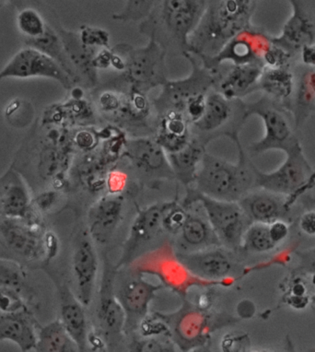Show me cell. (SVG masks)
<instances>
[{"label":"cell","mask_w":315,"mask_h":352,"mask_svg":"<svg viewBox=\"0 0 315 352\" xmlns=\"http://www.w3.org/2000/svg\"><path fill=\"white\" fill-rule=\"evenodd\" d=\"M254 0H208L197 28L189 37L190 54L200 63L210 60L243 30L251 25Z\"/></svg>","instance_id":"1"},{"label":"cell","mask_w":315,"mask_h":352,"mask_svg":"<svg viewBox=\"0 0 315 352\" xmlns=\"http://www.w3.org/2000/svg\"><path fill=\"white\" fill-rule=\"evenodd\" d=\"M208 0H158L140 32L154 41L165 54H190L189 37L205 12Z\"/></svg>","instance_id":"2"},{"label":"cell","mask_w":315,"mask_h":352,"mask_svg":"<svg viewBox=\"0 0 315 352\" xmlns=\"http://www.w3.org/2000/svg\"><path fill=\"white\" fill-rule=\"evenodd\" d=\"M239 160L232 164L206 153L191 188L200 194L222 201L239 202L255 189V165L236 140Z\"/></svg>","instance_id":"3"},{"label":"cell","mask_w":315,"mask_h":352,"mask_svg":"<svg viewBox=\"0 0 315 352\" xmlns=\"http://www.w3.org/2000/svg\"><path fill=\"white\" fill-rule=\"evenodd\" d=\"M158 314L166 324L170 337L180 352H189L208 344L217 329L240 321L233 316H217L186 299L175 312Z\"/></svg>","instance_id":"4"},{"label":"cell","mask_w":315,"mask_h":352,"mask_svg":"<svg viewBox=\"0 0 315 352\" xmlns=\"http://www.w3.org/2000/svg\"><path fill=\"white\" fill-rule=\"evenodd\" d=\"M129 272L141 276H153L160 280L162 287L170 289L183 300L186 299L190 289L195 287H225L222 283L200 280L193 275L179 261L175 248L169 243L143 254L130 265Z\"/></svg>","instance_id":"5"},{"label":"cell","mask_w":315,"mask_h":352,"mask_svg":"<svg viewBox=\"0 0 315 352\" xmlns=\"http://www.w3.org/2000/svg\"><path fill=\"white\" fill-rule=\"evenodd\" d=\"M246 120V102L241 99L225 98L211 88L206 94L203 116L190 124V133L193 139L206 146L221 137H228L235 142Z\"/></svg>","instance_id":"6"},{"label":"cell","mask_w":315,"mask_h":352,"mask_svg":"<svg viewBox=\"0 0 315 352\" xmlns=\"http://www.w3.org/2000/svg\"><path fill=\"white\" fill-rule=\"evenodd\" d=\"M126 62V69L118 80L130 90L144 94L151 89L164 86L167 82L165 70L166 54L162 48L149 40L146 47L133 48L127 43H119L113 48Z\"/></svg>","instance_id":"7"},{"label":"cell","mask_w":315,"mask_h":352,"mask_svg":"<svg viewBox=\"0 0 315 352\" xmlns=\"http://www.w3.org/2000/svg\"><path fill=\"white\" fill-rule=\"evenodd\" d=\"M193 203H198L202 208L222 248L229 250L241 248L243 235L252 223L238 202L211 199L195 188H186V195L181 205L188 208Z\"/></svg>","instance_id":"8"},{"label":"cell","mask_w":315,"mask_h":352,"mask_svg":"<svg viewBox=\"0 0 315 352\" xmlns=\"http://www.w3.org/2000/svg\"><path fill=\"white\" fill-rule=\"evenodd\" d=\"M286 153V161L272 173H263L254 167L255 188L287 196L285 204L290 210L301 195L314 188L311 177L314 170L304 156L300 142Z\"/></svg>","instance_id":"9"},{"label":"cell","mask_w":315,"mask_h":352,"mask_svg":"<svg viewBox=\"0 0 315 352\" xmlns=\"http://www.w3.org/2000/svg\"><path fill=\"white\" fill-rule=\"evenodd\" d=\"M45 236L40 215L28 219L0 217V246L7 253L2 258L13 260L21 265L46 263Z\"/></svg>","instance_id":"10"},{"label":"cell","mask_w":315,"mask_h":352,"mask_svg":"<svg viewBox=\"0 0 315 352\" xmlns=\"http://www.w3.org/2000/svg\"><path fill=\"white\" fill-rule=\"evenodd\" d=\"M289 108L284 107L268 96L258 101L246 104L247 118L258 116L265 124V137L260 142L252 143L249 150L258 155L265 151L279 150L286 153L298 142L290 121Z\"/></svg>","instance_id":"11"},{"label":"cell","mask_w":315,"mask_h":352,"mask_svg":"<svg viewBox=\"0 0 315 352\" xmlns=\"http://www.w3.org/2000/svg\"><path fill=\"white\" fill-rule=\"evenodd\" d=\"M184 58L191 64L192 72L184 80H168L162 86L161 94L151 102L157 119L167 113H178L184 116L190 99L206 94L213 88L215 82L214 73L204 67L191 54H187Z\"/></svg>","instance_id":"12"},{"label":"cell","mask_w":315,"mask_h":352,"mask_svg":"<svg viewBox=\"0 0 315 352\" xmlns=\"http://www.w3.org/2000/svg\"><path fill=\"white\" fill-rule=\"evenodd\" d=\"M162 288L161 283H151L144 276L133 272H129L123 280H118L116 277V296L126 316L124 334L137 331L144 319L149 315V305L157 292Z\"/></svg>","instance_id":"13"},{"label":"cell","mask_w":315,"mask_h":352,"mask_svg":"<svg viewBox=\"0 0 315 352\" xmlns=\"http://www.w3.org/2000/svg\"><path fill=\"white\" fill-rule=\"evenodd\" d=\"M121 158L151 182L175 179L166 153L154 137L127 138Z\"/></svg>","instance_id":"14"},{"label":"cell","mask_w":315,"mask_h":352,"mask_svg":"<svg viewBox=\"0 0 315 352\" xmlns=\"http://www.w3.org/2000/svg\"><path fill=\"white\" fill-rule=\"evenodd\" d=\"M166 207L167 202L156 203L138 211L124 241L120 258L115 266L118 272L142 256L144 249L164 232L162 217Z\"/></svg>","instance_id":"15"},{"label":"cell","mask_w":315,"mask_h":352,"mask_svg":"<svg viewBox=\"0 0 315 352\" xmlns=\"http://www.w3.org/2000/svg\"><path fill=\"white\" fill-rule=\"evenodd\" d=\"M42 77L58 81L67 91L74 88L69 76L64 72L55 60L32 47H26L19 51L0 70V80L3 78H28Z\"/></svg>","instance_id":"16"},{"label":"cell","mask_w":315,"mask_h":352,"mask_svg":"<svg viewBox=\"0 0 315 352\" xmlns=\"http://www.w3.org/2000/svg\"><path fill=\"white\" fill-rule=\"evenodd\" d=\"M118 272L116 267L105 260L97 305V320L100 332L108 342L113 343L120 340L126 324L123 308L115 294Z\"/></svg>","instance_id":"17"},{"label":"cell","mask_w":315,"mask_h":352,"mask_svg":"<svg viewBox=\"0 0 315 352\" xmlns=\"http://www.w3.org/2000/svg\"><path fill=\"white\" fill-rule=\"evenodd\" d=\"M270 45V37L250 26L236 35L218 56L201 64L209 70L216 69L226 62L232 65L255 64L264 67L263 58Z\"/></svg>","instance_id":"18"},{"label":"cell","mask_w":315,"mask_h":352,"mask_svg":"<svg viewBox=\"0 0 315 352\" xmlns=\"http://www.w3.org/2000/svg\"><path fill=\"white\" fill-rule=\"evenodd\" d=\"M99 261L94 241L87 230L78 232L72 254V272L75 280L76 297L85 307L94 297Z\"/></svg>","instance_id":"19"},{"label":"cell","mask_w":315,"mask_h":352,"mask_svg":"<svg viewBox=\"0 0 315 352\" xmlns=\"http://www.w3.org/2000/svg\"><path fill=\"white\" fill-rule=\"evenodd\" d=\"M293 13L285 23L279 37H270V42L290 55L306 45L315 43V1L292 0Z\"/></svg>","instance_id":"20"},{"label":"cell","mask_w":315,"mask_h":352,"mask_svg":"<svg viewBox=\"0 0 315 352\" xmlns=\"http://www.w3.org/2000/svg\"><path fill=\"white\" fill-rule=\"evenodd\" d=\"M224 248H211L194 253H178L179 261L200 280L232 285L236 278L232 277L235 264Z\"/></svg>","instance_id":"21"},{"label":"cell","mask_w":315,"mask_h":352,"mask_svg":"<svg viewBox=\"0 0 315 352\" xmlns=\"http://www.w3.org/2000/svg\"><path fill=\"white\" fill-rule=\"evenodd\" d=\"M123 195L107 194L100 197L88 211V231L94 243L103 245L109 243L124 218Z\"/></svg>","instance_id":"22"},{"label":"cell","mask_w":315,"mask_h":352,"mask_svg":"<svg viewBox=\"0 0 315 352\" xmlns=\"http://www.w3.org/2000/svg\"><path fill=\"white\" fill-rule=\"evenodd\" d=\"M49 273L58 289L61 314L59 321L67 334L77 344L80 352H88L89 334L84 306L67 283L58 280V276Z\"/></svg>","instance_id":"23"},{"label":"cell","mask_w":315,"mask_h":352,"mask_svg":"<svg viewBox=\"0 0 315 352\" xmlns=\"http://www.w3.org/2000/svg\"><path fill=\"white\" fill-rule=\"evenodd\" d=\"M264 67L260 65H232L225 70H213L215 76L213 89L225 98L241 99L259 90V81Z\"/></svg>","instance_id":"24"},{"label":"cell","mask_w":315,"mask_h":352,"mask_svg":"<svg viewBox=\"0 0 315 352\" xmlns=\"http://www.w3.org/2000/svg\"><path fill=\"white\" fill-rule=\"evenodd\" d=\"M36 214L23 177L14 169L10 168L0 177V217L27 219Z\"/></svg>","instance_id":"25"},{"label":"cell","mask_w":315,"mask_h":352,"mask_svg":"<svg viewBox=\"0 0 315 352\" xmlns=\"http://www.w3.org/2000/svg\"><path fill=\"white\" fill-rule=\"evenodd\" d=\"M187 210L188 216L186 223L175 236V250L178 253H194L222 248L201 206L200 210H194L192 207Z\"/></svg>","instance_id":"26"},{"label":"cell","mask_w":315,"mask_h":352,"mask_svg":"<svg viewBox=\"0 0 315 352\" xmlns=\"http://www.w3.org/2000/svg\"><path fill=\"white\" fill-rule=\"evenodd\" d=\"M281 195L258 188L252 190L239 201L241 210L252 223L270 224L285 221L290 210Z\"/></svg>","instance_id":"27"},{"label":"cell","mask_w":315,"mask_h":352,"mask_svg":"<svg viewBox=\"0 0 315 352\" xmlns=\"http://www.w3.org/2000/svg\"><path fill=\"white\" fill-rule=\"evenodd\" d=\"M39 327L31 309L0 313V341L16 344L21 352L34 351Z\"/></svg>","instance_id":"28"},{"label":"cell","mask_w":315,"mask_h":352,"mask_svg":"<svg viewBox=\"0 0 315 352\" xmlns=\"http://www.w3.org/2000/svg\"><path fill=\"white\" fill-rule=\"evenodd\" d=\"M58 34L74 67L80 83L85 84L89 88H96L99 82V76L98 70L94 66V58L98 51L84 47L80 43L78 34L75 32L59 28Z\"/></svg>","instance_id":"29"},{"label":"cell","mask_w":315,"mask_h":352,"mask_svg":"<svg viewBox=\"0 0 315 352\" xmlns=\"http://www.w3.org/2000/svg\"><path fill=\"white\" fill-rule=\"evenodd\" d=\"M154 138L166 154L177 153L191 140L190 124L181 113H165L157 119Z\"/></svg>","instance_id":"30"},{"label":"cell","mask_w":315,"mask_h":352,"mask_svg":"<svg viewBox=\"0 0 315 352\" xmlns=\"http://www.w3.org/2000/svg\"><path fill=\"white\" fill-rule=\"evenodd\" d=\"M206 153V145L191 138L181 151L166 154L175 179L186 189L194 185L198 168Z\"/></svg>","instance_id":"31"},{"label":"cell","mask_w":315,"mask_h":352,"mask_svg":"<svg viewBox=\"0 0 315 352\" xmlns=\"http://www.w3.org/2000/svg\"><path fill=\"white\" fill-rule=\"evenodd\" d=\"M25 43L27 47L39 50L40 52L55 60L64 69V72L69 76L75 85L80 83L77 73H76L74 67H73L72 61L67 56L61 36H59L58 32L52 28L49 24L43 36L39 38V39L26 40Z\"/></svg>","instance_id":"32"},{"label":"cell","mask_w":315,"mask_h":352,"mask_svg":"<svg viewBox=\"0 0 315 352\" xmlns=\"http://www.w3.org/2000/svg\"><path fill=\"white\" fill-rule=\"evenodd\" d=\"M293 87L294 80L290 67L279 69L264 67L263 69L259 81V90L264 91L265 96L286 107L284 102L292 96Z\"/></svg>","instance_id":"33"},{"label":"cell","mask_w":315,"mask_h":352,"mask_svg":"<svg viewBox=\"0 0 315 352\" xmlns=\"http://www.w3.org/2000/svg\"><path fill=\"white\" fill-rule=\"evenodd\" d=\"M34 351L80 352L77 344L67 334L59 319L39 327Z\"/></svg>","instance_id":"34"},{"label":"cell","mask_w":315,"mask_h":352,"mask_svg":"<svg viewBox=\"0 0 315 352\" xmlns=\"http://www.w3.org/2000/svg\"><path fill=\"white\" fill-rule=\"evenodd\" d=\"M26 280V273L21 264L0 257V287L12 289L28 302L34 295Z\"/></svg>","instance_id":"35"},{"label":"cell","mask_w":315,"mask_h":352,"mask_svg":"<svg viewBox=\"0 0 315 352\" xmlns=\"http://www.w3.org/2000/svg\"><path fill=\"white\" fill-rule=\"evenodd\" d=\"M276 248L270 234L268 224L252 223L243 235L241 248L247 253H268Z\"/></svg>","instance_id":"36"},{"label":"cell","mask_w":315,"mask_h":352,"mask_svg":"<svg viewBox=\"0 0 315 352\" xmlns=\"http://www.w3.org/2000/svg\"><path fill=\"white\" fill-rule=\"evenodd\" d=\"M126 352H180L169 335L134 336Z\"/></svg>","instance_id":"37"},{"label":"cell","mask_w":315,"mask_h":352,"mask_svg":"<svg viewBox=\"0 0 315 352\" xmlns=\"http://www.w3.org/2000/svg\"><path fill=\"white\" fill-rule=\"evenodd\" d=\"M18 28L27 40L39 39L45 34L48 23L43 16L32 8L21 10L17 16Z\"/></svg>","instance_id":"38"},{"label":"cell","mask_w":315,"mask_h":352,"mask_svg":"<svg viewBox=\"0 0 315 352\" xmlns=\"http://www.w3.org/2000/svg\"><path fill=\"white\" fill-rule=\"evenodd\" d=\"M187 216H188V210L183 207L181 203L167 202V207L162 217L164 232L176 236L186 223Z\"/></svg>","instance_id":"39"},{"label":"cell","mask_w":315,"mask_h":352,"mask_svg":"<svg viewBox=\"0 0 315 352\" xmlns=\"http://www.w3.org/2000/svg\"><path fill=\"white\" fill-rule=\"evenodd\" d=\"M155 1H127L123 10L112 16L113 20L119 23H142L151 14Z\"/></svg>","instance_id":"40"},{"label":"cell","mask_w":315,"mask_h":352,"mask_svg":"<svg viewBox=\"0 0 315 352\" xmlns=\"http://www.w3.org/2000/svg\"><path fill=\"white\" fill-rule=\"evenodd\" d=\"M78 34L80 43L89 50L99 51L110 48V34L105 29L83 25Z\"/></svg>","instance_id":"41"},{"label":"cell","mask_w":315,"mask_h":352,"mask_svg":"<svg viewBox=\"0 0 315 352\" xmlns=\"http://www.w3.org/2000/svg\"><path fill=\"white\" fill-rule=\"evenodd\" d=\"M30 309L28 302L12 289L0 287V313L10 314Z\"/></svg>","instance_id":"42"},{"label":"cell","mask_w":315,"mask_h":352,"mask_svg":"<svg viewBox=\"0 0 315 352\" xmlns=\"http://www.w3.org/2000/svg\"><path fill=\"white\" fill-rule=\"evenodd\" d=\"M222 352H249L251 340L246 333H229L222 338Z\"/></svg>","instance_id":"43"},{"label":"cell","mask_w":315,"mask_h":352,"mask_svg":"<svg viewBox=\"0 0 315 352\" xmlns=\"http://www.w3.org/2000/svg\"><path fill=\"white\" fill-rule=\"evenodd\" d=\"M61 196V192L53 188L42 191L32 199V208L39 215L48 213L58 204Z\"/></svg>","instance_id":"44"},{"label":"cell","mask_w":315,"mask_h":352,"mask_svg":"<svg viewBox=\"0 0 315 352\" xmlns=\"http://www.w3.org/2000/svg\"><path fill=\"white\" fill-rule=\"evenodd\" d=\"M292 56L290 54L271 43L270 48L265 53L263 62H264V67H272V69L290 67Z\"/></svg>","instance_id":"45"},{"label":"cell","mask_w":315,"mask_h":352,"mask_svg":"<svg viewBox=\"0 0 315 352\" xmlns=\"http://www.w3.org/2000/svg\"><path fill=\"white\" fill-rule=\"evenodd\" d=\"M298 259V270L300 274L309 275L315 285V248L304 251H296Z\"/></svg>","instance_id":"46"},{"label":"cell","mask_w":315,"mask_h":352,"mask_svg":"<svg viewBox=\"0 0 315 352\" xmlns=\"http://www.w3.org/2000/svg\"><path fill=\"white\" fill-rule=\"evenodd\" d=\"M127 182V175L122 170L113 169L108 172L107 189L111 195H122Z\"/></svg>","instance_id":"47"},{"label":"cell","mask_w":315,"mask_h":352,"mask_svg":"<svg viewBox=\"0 0 315 352\" xmlns=\"http://www.w3.org/2000/svg\"><path fill=\"white\" fill-rule=\"evenodd\" d=\"M96 140L94 132H91L89 130H81V131H78V133L75 135L72 142L81 150L91 151L97 144L98 142Z\"/></svg>","instance_id":"48"},{"label":"cell","mask_w":315,"mask_h":352,"mask_svg":"<svg viewBox=\"0 0 315 352\" xmlns=\"http://www.w3.org/2000/svg\"><path fill=\"white\" fill-rule=\"evenodd\" d=\"M268 228H270L271 240L275 245L283 242L289 235L290 229L287 221H276L275 223L270 224Z\"/></svg>","instance_id":"49"},{"label":"cell","mask_w":315,"mask_h":352,"mask_svg":"<svg viewBox=\"0 0 315 352\" xmlns=\"http://www.w3.org/2000/svg\"><path fill=\"white\" fill-rule=\"evenodd\" d=\"M113 51L111 48H105L98 51L94 58V66L97 70L107 69L112 65Z\"/></svg>","instance_id":"50"},{"label":"cell","mask_w":315,"mask_h":352,"mask_svg":"<svg viewBox=\"0 0 315 352\" xmlns=\"http://www.w3.org/2000/svg\"><path fill=\"white\" fill-rule=\"evenodd\" d=\"M300 228L304 234L315 236V210L308 211L301 217Z\"/></svg>","instance_id":"51"},{"label":"cell","mask_w":315,"mask_h":352,"mask_svg":"<svg viewBox=\"0 0 315 352\" xmlns=\"http://www.w3.org/2000/svg\"><path fill=\"white\" fill-rule=\"evenodd\" d=\"M301 60L307 66L315 67V43L306 45L301 50Z\"/></svg>","instance_id":"52"},{"label":"cell","mask_w":315,"mask_h":352,"mask_svg":"<svg viewBox=\"0 0 315 352\" xmlns=\"http://www.w3.org/2000/svg\"><path fill=\"white\" fill-rule=\"evenodd\" d=\"M281 352H296L294 344H293L289 336H287L286 340H285V349Z\"/></svg>","instance_id":"53"},{"label":"cell","mask_w":315,"mask_h":352,"mask_svg":"<svg viewBox=\"0 0 315 352\" xmlns=\"http://www.w3.org/2000/svg\"><path fill=\"white\" fill-rule=\"evenodd\" d=\"M307 86L315 94V72L309 75L308 80H307Z\"/></svg>","instance_id":"54"},{"label":"cell","mask_w":315,"mask_h":352,"mask_svg":"<svg viewBox=\"0 0 315 352\" xmlns=\"http://www.w3.org/2000/svg\"><path fill=\"white\" fill-rule=\"evenodd\" d=\"M189 352H213V349L210 348V345L208 344H206V345L198 346V348H195L190 351Z\"/></svg>","instance_id":"55"},{"label":"cell","mask_w":315,"mask_h":352,"mask_svg":"<svg viewBox=\"0 0 315 352\" xmlns=\"http://www.w3.org/2000/svg\"><path fill=\"white\" fill-rule=\"evenodd\" d=\"M312 179L315 183V170H314V173H312Z\"/></svg>","instance_id":"56"},{"label":"cell","mask_w":315,"mask_h":352,"mask_svg":"<svg viewBox=\"0 0 315 352\" xmlns=\"http://www.w3.org/2000/svg\"><path fill=\"white\" fill-rule=\"evenodd\" d=\"M249 352H270L268 351H249Z\"/></svg>","instance_id":"57"},{"label":"cell","mask_w":315,"mask_h":352,"mask_svg":"<svg viewBox=\"0 0 315 352\" xmlns=\"http://www.w3.org/2000/svg\"><path fill=\"white\" fill-rule=\"evenodd\" d=\"M308 352H315V348H312L311 349H309Z\"/></svg>","instance_id":"58"}]
</instances>
